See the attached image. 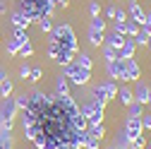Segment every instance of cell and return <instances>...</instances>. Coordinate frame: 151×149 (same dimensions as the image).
I'll use <instances>...</instances> for the list:
<instances>
[{"mask_svg": "<svg viewBox=\"0 0 151 149\" xmlns=\"http://www.w3.org/2000/svg\"><path fill=\"white\" fill-rule=\"evenodd\" d=\"M12 82L10 80H5V82H0V94H3V99H7V96H12Z\"/></svg>", "mask_w": 151, "mask_h": 149, "instance_id": "cb8c5ba5", "label": "cell"}, {"mask_svg": "<svg viewBox=\"0 0 151 149\" xmlns=\"http://www.w3.org/2000/svg\"><path fill=\"white\" fill-rule=\"evenodd\" d=\"M0 39H3V36H0Z\"/></svg>", "mask_w": 151, "mask_h": 149, "instance_id": "ee69618b", "label": "cell"}, {"mask_svg": "<svg viewBox=\"0 0 151 149\" xmlns=\"http://www.w3.org/2000/svg\"><path fill=\"white\" fill-rule=\"evenodd\" d=\"M127 108H129V118H142V116H144V108H142V103H137V101H132Z\"/></svg>", "mask_w": 151, "mask_h": 149, "instance_id": "ffe728a7", "label": "cell"}, {"mask_svg": "<svg viewBox=\"0 0 151 149\" xmlns=\"http://www.w3.org/2000/svg\"><path fill=\"white\" fill-rule=\"evenodd\" d=\"M91 29L106 31V20H101V14H99V17H91Z\"/></svg>", "mask_w": 151, "mask_h": 149, "instance_id": "4316f807", "label": "cell"}, {"mask_svg": "<svg viewBox=\"0 0 151 149\" xmlns=\"http://www.w3.org/2000/svg\"><path fill=\"white\" fill-rule=\"evenodd\" d=\"M142 132H144L142 118H127V123H125V135H127V140L132 142L134 137H139Z\"/></svg>", "mask_w": 151, "mask_h": 149, "instance_id": "5b68a950", "label": "cell"}, {"mask_svg": "<svg viewBox=\"0 0 151 149\" xmlns=\"http://www.w3.org/2000/svg\"><path fill=\"white\" fill-rule=\"evenodd\" d=\"M74 60H77L82 67H86V70H91V67H93V60H91V55H86V53H82V55L77 53V58H74Z\"/></svg>", "mask_w": 151, "mask_h": 149, "instance_id": "603a6c76", "label": "cell"}, {"mask_svg": "<svg viewBox=\"0 0 151 149\" xmlns=\"http://www.w3.org/2000/svg\"><path fill=\"white\" fill-rule=\"evenodd\" d=\"M91 111H93V103H91V101H89V103H84V106H82V108H79V113H82V116H84V118H89V116H91Z\"/></svg>", "mask_w": 151, "mask_h": 149, "instance_id": "4dcf8cb0", "label": "cell"}, {"mask_svg": "<svg viewBox=\"0 0 151 149\" xmlns=\"http://www.w3.org/2000/svg\"><path fill=\"white\" fill-rule=\"evenodd\" d=\"M149 99H151V89L144 84V82H137V89H134V101L137 103H149Z\"/></svg>", "mask_w": 151, "mask_h": 149, "instance_id": "30bf717a", "label": "cell"}, {"mask_svg": "<svg viewBox=\"0 0 151 149\" xmlns=\"http://www.w3.org/2000/svg\"><path fill=\"white\" fill-rule=\"evenodd\" d=\"M134 51H137L134 41H132V39H127V41H125V46L118 51V58H120V60H129V58H134Z\"/></svg>", "mask_w": 151, "mask_h": 149, "instance_id": "7c38bea8", "label": "cell"}, {"mask_svg": "<svg viewBox=\"0 0 151 149\" xmlns=\"http://www.w3.org/2000/svg\"><path fill=\"white\" fill-rule=\"evenodd\" d=\"M7 51H10V53H19V43H17L14 39H10V41H7Z\"/></svg>", "mask_w": 151, "mask_h": 149, "instance_id": "d6a6232c", "label": "cell"}, {"mask_svg": "<svg viewBox=\"0 0 151 149\" xmlns=\"http://www.w3.org/2000/svg\"><path fill=\"white\" fill-rule=\"evenodd\" d=\"M129 149H134V147H129Z\"/></svg>", "mask_w": 151, "mask_h": 149, "instance_id": "b9f144b4", "label": "cell"}, {"mask_svg": "<svg viewBox=\"0 0 151 149\" xmlns=\"http://www.w3.org/2000/svg\"><path fill=\"white\" fill-rule=\"evenodd\" d=\"M149 39H151V36H149V34H146V31L139 27V34H137L132 41H134V46H146V43H149Z\"/></svg>", "mask_w": 151, "mask_h": 149, "instance_id": "7402d4cb", "label": "cell"}, {"mask_svg": "<svg viewBox=\"0 0 151 149\" xmlns=\"http://www.w3.org/2000/svg\"><path fill=\"white\" fill-rule=\"evenodd\" d=\"M14 113H17V103H14L12 96H7L5 103H3V108H0V123H5V120L14 123Z\"/></svg>", "mask_w": 151, "mask_h": 149, "instance_id": "8992f818", "label": "cell"}, {"mask_svg": "<svg viewBox=\"0 0 151 149\" xmlns=\"http://www.w3.org/2000/svg\"><path fill=\"white\" fill-rule=\"evenodd\" d=\"M0 149H3V147H0Z\"/></svg>", "mask_w": 151, "mask_h": 149, "instance_id": "f6af8a7d", "label": "cell"}, {"mask_svg": "<svg viewBox=\"0 0 151 149\" xmlns=\"http://www.w3.org/2000/svg\"><path fill=\"white\" fill-rule=\"evenodd\" d=\"M55 89H58V96H70V82H67L65 74H63V77H58V82H55Z\"/></svg>", "mask_w": 151, "mask_h": 149, "instance_id": "9a60e30c", "label": "cell"}, {"mask_svg": "<svg viewBox=\"0 0 151 149\" xmlns=\"http://www.w3.org/2000/svg\"><path fill=\"white\" fill-rule=\"evenodd\" d=\"M103 58H106V63L118 60V51H115V48H110V46H106V48H103Z\"/></svg>", "mask_w": 151, "mask_h": 149, "instance_id": "484cf974", "label": "cell"}, {"mask_svg": "<svg viewBox=\"0 0 151 149\" xmlns=\"http://www.w3.org/2000/svg\"><path fill=\"white\" fill-rule=\"evenodd\" d=\"M129 147H134V149H146V137H144V135L134 137V140L129 142Z\"/></svg>", "mask_w": 151, "mask_h": 149, "instance_id": "83f0119b", "label": "cell"}, {"mask_svg": "<svg viewBox=\"0 0 151 149\" xmlns=\"http://www.w3.org/2000/svg\"><path fill=\"white\" fill-rule=\"evenodd\" d=\"M146 46H149V48H151V39H149V43H146Z\"/></svg>", "mask_w": 151, "mask_h": 149, "instance_id": "f35d334b", "label": "cell"}, {"mask_svg": "<svg viewBox=\"0 0 151 149\" xmlns=\"http://www.w3.org/2000/svg\"><path fill=\"white\" fill-rule=\"evenodd\" d=\"M41 67H31V74H29V82H39L41 80Z\"/></svg>", "mask_w": 151, "mask_h": 149, "instance_id": "f546056e", "label": "cell"}, {"mask_svg": "<svg viewBox=\"0 0 151 149\" xmlns=\"http://www.w3.org/2000/svg\"><path fill=\"white\" fill-rule=\"evenodd\" d=\"M36 27H39L41 31H46V34H50V31H53V22H50V17H48V14L39 17V20H36Z\"/></svg>", "mask_w": 151, "mask_h": 149, "instance_id": "e0dca14e", "label": "cell"}, {"mask_svg": "<svg viewBox=\"0 0 151 149\" xmlns=\"http://www.w3.org/2000/svg\"><path fill=\"white\" fill-rule=\"evenodd\" d=\"M118 99H120V103L129 106L132 101H134V91H132L129 87H120V89H118Z\"/></svg>", "mask_w": 151, "mask_h": 149, "instance_id": "5bb4252c", "label": "cell"}, {"mask_svg": "<svg viewBox=\"0 0 151 149\" xmlns=\"http://www.w3.org/2000/svg\"><path fill=\"white\" fill-rule=\"evenodd\" d=\"M103 91H106V99H115L118 96V87H115V82H103Z\"/></svg>", "mask_w": 151, "mask_h": 149, "instance_id": "d6986e66", "label": "cell"}, {"mask_svg": "<svg viewBox=\"0 0 151 149\" xmlns=\"http://www.w3.org/2000/svg\"><path fill=\"white\" fill-rule=\"evenodd\" d=\"M86 132H91L96 140H103L106 137V127H103V123H93V125L86 127Z\"/></svg>", "mask_w": 151, "mask_h": 149, "instance_id": "2e32d148", "label": "cell"}, {"mask_svg": "<svg viewBox=\"0 0 151 149\" xmlns=\"http://www.w3.org/2000/svg\"><path fill=\"white\" fill-rule=\"evenodd\" d=\"M5 12H7V5H5V3H0V14H5Z\"/></svg>", "mask_w": 151, "mask_h": 149, "instance_id": "74e56055", "label": "cell"}, {"mask_svg": "<svg viewBox=\"0 0 151 149\" xmlns=\"http://www.w3.org/2000/svg\"><path fill=\"white\" fill-rule=\"evenodd\" d=\"M89 14H91V17H99V14H101V7H99V3H91V5H89Z\"/></svg>", "mask_w": 151, "mask_h": 149, "instance_id": "1f68e13d", "label": "cell"}, {"mask_svg": "<svg viewBox=\"0 0 151 149\" xmlns=\"http://www.w3.org/2000/svg\"><path fill=\"white\" fill-rule=\"evenodd\" d=\"M99 144H101V140H96L91 132L84 135V149H99Z\"/></svg>", "mask_w": 151, "mask_h": 149, "instance_id": "44dd1931", "label": "cell"}, {"mask_svg": "<svg viewBox=\"0 0 151 149\" xmlns=\"http://www.w3.org/2000/svg\"><path fill=\"white\" fill-rule=\"evenodd\" d=\"M12 39L19 43V48L24 46V43H29V36H27V29H14L12 31Z\"/></svg>", "mask_w": 151, "mask_h": 149, "instance_id": "ac0fdd59", "label": "cell"}, {"mask_svg": "<svg viewBox=\"0 0 151 149\" xmlns=\"http://www.w3.org/2000/svg\"><path fill=\"white\" fill-rule=\"evenodd\" d=\"M65 77H67V82L74 84V87H84V84L91 80V70L82 67L77 60H72L70 65H65Z\"/></svg>", "mask_w": 151, "mask_h": 149, "instance_id": "7a4b0ae2", "label": "cell"}, {"mask_svg": "<svg viewBox=\"0 0 151 149\" xmlns=\"http://www.w3.org/2000/svg\"><path fill=\"white\" fill-rule=\"evenodd\" d=\"M115 20H120V22H127V20H129V14H127L125 10H118V14H115Z\"/></svg>", "mask_w": 151, "mask_h": 149, "instance_id": "d590c367", "label": "cell"}, {"mask_svg": "<svg viewBox=\"0 0 151 149\" xmlns=\"http://www.w3.org/2000/svg\"><path fill=\"white\" fill-rule=\"evenodd\" d=\"M115 14H118V7H115V5H108V10H106V17L115 20Z\"/></svg>", "mask_w": 151, "mask_h": 149, "instance_id": "e575fe53", "label": "cell"}, {"mask_svg": "<svg viewBox=\"0 0 151 149\" xmlns=\"http://www.w3.org/2000/svg\"><path fill=\"white\" fill-rule=\"evenodd\" d=\"M29 24H34V22L29 20V17H27L22 10H17V12L12 14V27H14V29H27Z\"/></svg>", "mask_w": 151, "mask_h": 149, "instance_id": "8fae6325", "label": "cell"}, {"mask_svg": "<svg viewBox=\"0 0 151 149\" xmlns=\"http://www.w3.org/2000/svg\"><path fill=\"white\" fill-rule=\"evenodd\" d=\"M142 125H144L146 130H151V116H142Z\"/></svg>", "mask_w": 151, "mask_h": 149, "instance_id": "8d00e7d4", "label": "cell"}, {"mask_svg": "<svg viewBox=\"0 0 151 149\" xmlns=\"http://www.w3.org/2000/svg\"><path fill=\"white\" fill-rule=\"evenodd\" d=\"M48 55H50V58L55 60V63H58V65H70L74 58H77V53H74V51H67V48H60L58 43H53V41H48Z\"/></svg>", "mask_w": 151, "mask_h": 149, "instance_id": "3957f363", "label": "cell"}, {"mask_svg": "<svg viewBox=\"0 0 151 149\" xmlns=\"http://www.w3.org/2000/svg\"><path fill=\"white\" fill-rule=\"evenodd\" d=\"M125 63V72H122V82H139L142 77V67L137 65L134 58H129V60H122Z\"/></svg>", "mask_w": 151, "mask_h": 149, "instance_id": "277c9868", "label": "cell"}, {"mask_svg": "<svg viewBox=\"0 0 151 149\" xmlns=\"http://www.w3.org/2000/svg\"><path fill=\"white\" fill-rule=\"evenodd\" d=\"M129 3H137V0H129Z\"/></svg>", "mask_w": 151, "mask_h": 149, "instance_id": "ab89813d", "label": "cell"}, {"mask_svg": "<svg viewBox=\"0 0 151 149\" xmlns=\"http://www.w3.org/2000/svg\"><path fill=\"white\" fill-rule=\"evenodd\" d=\"M14 103H17V111H24L29 106V94H19V96L14 99Z\"/></svg>", "mask_w": 151, "mask_h": 149, "instance_id": "d4e9b609", "label": "cell"}, {"mask_svg": "<svg viewBox=\"0 0 151 149\" xmlns=\"http://www.w3.org/2000/svg\"><path fill=\"white\" fill-rule=\"evenodd\" d=\"M19 55H22V58H31V55H34V46L31 43H24L19 48Z\"/></svg>", "mask_w": 151, "mask_h": 149, "instance_id": "f1b7e54d", "label": "cell"}, {"mask_svg": "<svg viewBox=\"0 0 151 149\" xmlns=\"http://www.w3.org/2000/svg\"><path fill=\"white\" fill-rule=\"evenodd\" d=\"M89 43L93 48H101V43H106V31H99V29L89 27Z\"/></svg>", "mask_w": 151, "mask_h": 149, "instance_id": "4fadbf2b", "label": "cell"}, {"mask_svg": "<svg viewBox=\"0 0 151 149\" xmlns=\"http://www.w3.org/2000/svg\"><path fill=\"white\" fill-rule=\"evenodd\" d=\"M106 70H108V74H110V80L113 82H118V80H122V72H125V63L118 58V60H110V63H106Z\"/></svg>", "mask_w": 151, "mask_h": 149, "instance_id": "52a82bcc", "label": "cell"}, {"mask_svg": "<svg viewBox=\"0 0 151 149\" xmlns=\"http://www.w3.org/2000/svg\"><path fill=\"white\" fill-rule=\"evenodd\" d=\"M50 41L58 43L60 48H67V51H74V53H77V36H74V31H72L70 24H58V27H53Z\"/></svg>", "mask_w": 151, "mask_h": 149, "instance_id": "6da1fadb", "label": "cell"}, {"mask_svg": "<svg viewBox=\"0 0 151 149\" xmlns=\"http://www.w3.org/2000/svg\"><path fill=\"white\" fill-rule=\"evenodd\" d=\"M110 149H118V147H110Z\"/></svg>", "mask_w": 151, "mask_h": 149, "instance_id": "60d3db41", "label": "cell"}, {"mask_svg": "<svg viewBox=\"0 0 151 149\" xmlns=\"http://www.w3.org/2000/svg\"><path fill=\"white\" fill-rule=\"evenodd\" d=\"M29 74H31V67H29V65H22V67H19V77H22V80H29Z\"/></svg>", "mask_w": 151, "mask_h": 149, "instance_id": "836d02e7", "label": "cell"}, {"mask_svg": "<svg viewBox=\"0 0 151 149\" xmlns=\"http://www.w3.org/2000/svg\"><path fill=\"white\" fill-rule=\"evenodd\" d=\"M7 149H12V147H7Z\"/></svg>", "mask_w": 151, "mask_h": 149, "instance_id": "7bdbcfd3", "label": "cell"}, {"mask_svg": "<svg viewBox=\"0 0 151 149\" xmlns=\"http://www.w3.org/2000/svg\"><path fill=\"white\" fill-rule=\"evenodd\" d=\"M127 14H129V20L134 22V24L144 27V22H146V12L139 7V3H129V10H127Z\"/></svg>", "mask_w": 151, "mask_h": 149, "instance_id": "ba28073f", "label": "cell"}, {"mask_svg": "<svg viewBox=\"0 0 151 149\" xmlns=\"http://www.w3.org/2000/svg\"><path fill=\"white\" fill-rule=\"evenodd\" d=\"M125 41H127V36H125V34H118V31H110V34L106 36V46L115 48V51H120V48L125 46Z\"/></svg>", "mask_w": 151, "mask_h": 149, "instance_id": "9c48e42d", "label": "cell"}]
</instances>
